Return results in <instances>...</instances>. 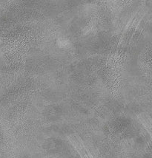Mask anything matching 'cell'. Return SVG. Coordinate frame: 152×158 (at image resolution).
I'll return each mask as SVG.
<instances>
[{"mask_svg":"<svg viewBox=\"0 0 152 158\" xmlns=\"http://www.w3.org/2000/svg\"><path fill=\"white\" fill-rule=\"evenodd\" d=\"M57 45L59 48L65 49V48H69L71 47V41L68 39L66 37H59L57 40Z\"/></svg>","mask_w":152,"mask_h":158,"instance_id":"obj_1","label":"cell"},{"mask_svg":"<svg viewBox=\"0 0 152 158\" xmlns=\"http://www.w3.org/2000/svg\"><path fill=\"white\" fill-rule=\"evenodd\" d=\"M94 26H91V25H89V26H87L85 27V28H84L83 32L85 34V35H88V34L91 33H92V32L94 31Z\"/></svg>","mask_w":152,"mask_h":158,"instance_id":"obj_2","label":"cell"}]
</instances>
